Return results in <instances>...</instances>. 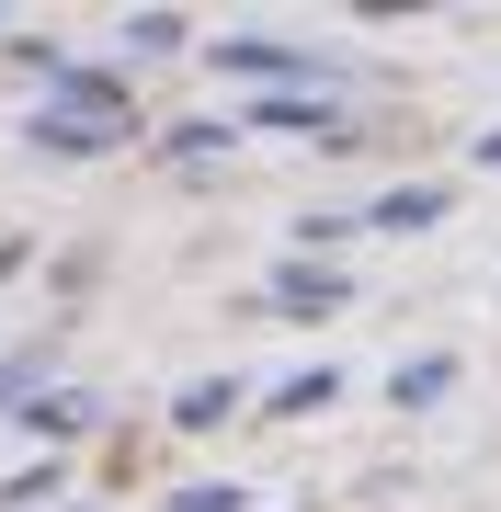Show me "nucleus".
<instances>
[{
    "instance_id": "obj_1",
    "label": "nucleus",
    "mask_w": 501,
    "mask_h": 512,
    "mask_svg": "<svg viewBox=\"0 0 501 512\" xmlns=\"http://www.w3.org/2000/svg\"><path fill=\"white\" fill-rule=\"evenodd\" d=\"M342 296H353V285L331 274V262H285V274H274V308H285V319H331Z\"/></svg>"
},
{
    "instance_id": "obj_2",
    "label": "nucleus",
    "mask_w": 501,
    "mask_h": 512,
    "mask_svg": "<svg viewBox=\"0 0 501 512\" xmlns=\"http://www.w3.org/2000/svg\"><path fill=\"white\" fill-rule=\"evenodd\" d=\"M23 137H35V148H114L126 126H114V114H35Z\"/></svg>"
},
{
    "instance_id": "obj_3",
    "label": "nucleus",
    "mask_w": 501,
    "mask_h": 512,
    "mask_svg": "<svg viewBox=\"0 0 501 512\" xmlns=\"http://www.w3.org/2000/svg\"><path fill=\"white\" fill-rule=\"evenodd\" d=\"M445 217V183H410V194H376L365 205V228H433Z\"/></svg>"
},
{
    "instance_id": "obj_4",
    "label": "nucleus",
    "mask_w": 501,
    "mask_h": 512,
    "mask_svg": "<svg viewBox=\"0 0 501 512\" xmlns=\"http://www.w3.org/2000/svg\"><path fill=\"white\" fill-rule=\"evenodd\" d=\"M445 376H456L445 353H422V365H399V376H388V399H399V410H433V399H445Z\"/></svg>"
},
{
    "instance_id": "obj_5",
    "label": "nucleus",
    "mask_w": 501,
    "mask_h": 512,
    "mask_svg": "<svg viewBox=\"0 0 501 512\" xmlns=\"http://www.w3.org/2000/svg\"><path fill=\"white\" fill-rule=\"evenodd\" d=\"M228 410H240V376H205V387H183V410H171V421L205 433V421H228Z\"/></svg>"
},
{
    "instance_id": "obj_6",
    "label": "nucleus",
    "mask_w": 501,
    "mask_h": 512,
    "mask_svg": "<svg viewBox=\"0 0 501 512\" xmlns=\"http://www.w3.org/2000/svg\"><path fill=\"white\" fill-rule=\"evenodd\" d=\"M331 387H342L331 365H308V376H285V387H274V421H297V410H331Z\"/></svg>"
},
{
    "instance_id": "obj_7",
    "label": "nucleus",
    "mask_w": 501,
    "mask_h": 512,
    "mask_svg": "<svg viewBox=\"0 0 501 512\" xmlns=\"http://www.w3.org/2000/svg\"><path fill=\"white\" fill-rule=\"evenodd\" d=\"M262 126H297V137L319 126V137H342V114H331V103H308V92H285V103H262Z\"/></svg>"
},
{
    "instance_id": "obj_8",
    "label": "nucleus",
    "mask_w": 501,
    "mask_h": 512,
    "mask_svg": "<svg viewBox=\"0 0 501 512\" xmlns=\"http://www.w3.org/2000/svg\"><path fill=\"white\" fill-rule=\"evenodd\" d=\"M228 57V69H251V80H297V57H285V46H217Z\"/></svg>"
},
{
    "instance_id": "obj_9",
    "label": "nucleus",
    "mask_w": 501,
    "mask_h": 512,
    "mask_svg": "<svg viewBox=\"0 0 501 512\" xmlns=\"http://www.w3.org/2000/svg\"><path fill=\"white\" fill-rule=\"evenodd\" d=\"M35 421H46V433H80V421H92V399H80V387H57V399H35Z\"/></svg>"
},
{
    "instance_id": "obj_10",
    "label": "nucleus",
    "mask_w": 501,
    "mask_h": 512,
    "mask_svg": "<svg viewBox=\"0 0 501 512\" xmlns=\"http://www.w3.org/2000/svg\"><path fill=\"white\" fill-rule=\"evenodd\" d=\"M171 512H240V490H217V478H194V490H171Z\"/></svg>"
}]
</instances>
